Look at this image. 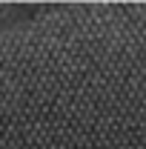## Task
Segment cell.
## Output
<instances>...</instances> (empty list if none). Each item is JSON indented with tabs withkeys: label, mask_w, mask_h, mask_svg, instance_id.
<instances>
[{
	"label": "cell",
	"mask_w": 146,
	"mask_h": 149,
	"mask_svg": "<svg viewBox=\"0 0 146 149\" xmlns=\"http://www.w3.org/2000/svg\"><path fill=\"white\" fill-rule=\"evenodd\" d=\"M0 149H146V0L0 3Z\"/></svg>",
	"instance_id": "6da1fadb"
}]
</instances>
